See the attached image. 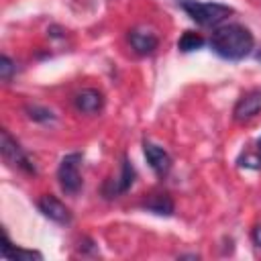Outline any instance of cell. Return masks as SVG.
<instances>
[{"label":"cell","instance_id":"cell-7","mask_svg":"<svg viewBox=\"0 0 261 261\" xmlns=\"http://www.w3.org/2000/svg\"><path fill=\"white\" fill-rule=\"evenodd\" d=\"M143 153L147 157V163L151 165V169L159 177H163V175L169 173V169H171V157H169V153L163 147L153 145V143H145L143 145Z\"/></svg>","mask_w":261,"mask_h":261},{"label":"cell","instance_id":"cell-8","mask_svg":"<svg viewBox=\"0 0 261 261\" xmlns=\"http://www.w3.org/2000/svg\"><path fill=\"white\" fill-rule=\"evenodd\" d=\"M128 43H130V47H133L139 55H149V53H153V51L157 49V45H159L157 37H155L153 33L145 31V29H133V31L128 33Z\"/></svg>","mask_w":261,"mask_h":261},{"label":"cell","instance_id":"cell-18","mask_svg":"<svg viewBox=\"0 0 261 261\" xmlns=\"http://www.w3.org/2000/svg\"><path fill=\"white\" fill-rule=\"evenodd\" d=\"M257 147H259V151H261V139H259V141H257Z\"/></svg>","mask_w":261,"mask_h":261},{"label":"cell","instance_id":"cell-9","mask_svg":"<svg viewBox=\"0 0 261 261\" xmlns=\"http://www.w3.org/2000/svg\"><path fill=\"white\" fill-rule=\"evenodd\" d=\"M75 106H77V110H82L86 114L100 112L104 106V96L94 88H86L75 94Z\"/></svg>","mask_w":261,"mask_h":261},{"label":"cell","instance_id":"cell-2","mask_svg":"<svg viewBox=\"0 0 261 261\" xmlns=\"http://www.w3.org/2000/svg\"><path fill=\"white\" fill-rule=\"evenodd\" d=\"M177 4L181 6V10L198 24L202 27H218L220 22H224L230 14L232 8L218 4V2H198V0H177Z\"/></svg>","mask_w":261,"mask_h":261},{"label":"cell","instance_id":"cell-16","mask_svg":"<svg viewBox=\"0 0 261 261\" xmlns=\"http://www.w3.org/2000/svg\"><path fill=\"white\" fill-rule=\"evenodd\" d=\"M241 161V165H245V167H253V169H261V157L259 155H245V157H241L239 159Z\"/></svg>","mask_w":261,"mask_h":261},{"label":"cell","instance_id":"cell-12","mask_svg":"<svg viewBox=\"0 0 261 261\" xmlns=\"http://www.w3.org/2000/svg\"><path fill=\"white\" fill-rule=\"evenodd\" d=\"M2 255H4V257H8V259H18V261L43 259V255H41V253H37V251H24V249H16V247H12L6 234L2 237Z\"/></svg>","mask_w":261,"mask_h":261},{"label":"cell","instance_id":"cell-1","mask_svg":"<svg viewBox=\"0 0 261 261\" xmlns=\"http://www.w3.org/2000/svg\"><path fill=\"white\" fill-rule=\"evenodd\" d=\"M210 47L218 57L228 61H239L253 51L255 37L243 24H224V27H216V31L212 33Z\"/></svg>","mask_w":261,"mask_h":261},{"label":"cell","instance_id":"cell-13","mask_svg":"<svg viewBox=\"0 0 261 261\" xmlns=\"http://www.w3.org/2000/svg\"><path fill=\"white\" fill-rule=\"evenodd\" d=\"M204 45V39H202V35L200 33H194V31H186L181 37H179V41H177V49L179 51H196V49H200Z\"/></svg>","mask_w":261,"mask_h":261},{"label":"cell","instance_id":"cell-10","mask_svg":"<svg viewBox=\"0 0 261 261\" xmlns=\"http://www.w3.org/2000/svg\"><path fill=\"white\" fill-rule=\"evenodd\" d=\"M135 181V167L128 163V159L122 161V167H120V175L118 179H112L108 186H106V194L108 196H118L122 192H126Z\"/></svg>","mask_w":261,"mask_h":261},{"label":"cell","instance_id":"cell-11","mask_svg":"<svg viewBox=\"0 0 261 261\" xmlns=\"http://www.w3.org/2000/svg\"><path fill=\"white\" fill-rule=\"evenodd\" d=\"M143 206H145L147 210L155 212V214H165V216H169V214L173 212V202H171V198H169L167 194H151V196L145 200Z\"/></svg>","mask_w":261,"mask_h":261},{"label":"cell","instance_id":"cell-14","mask_svg":"<svg viewBox=\"0 0 261 261\" xmlns=\"http://www.w3.org/2000/svg\"><path fill=\"white\" fill-rule=\"evenodd\" d=\"M27 114H29V118L39 120V122H49V120H53V112L47 110V108H41V106H27Z\"/></svg>","mask_w":261,"mask_h":261},{"label":"cell","instance_id":"cell-19","mask_svg":"<svg viewBox=\"0 0 261 261\" xmlns=\"http://www.w3.org/2000/svg\"><path fill=\"white\" fill-rule=\"evenodd\" d=\"M257 59H259V61H261V51H259V53H257Z\"/></svg>","mask_w":261,"mask_h":261},{"label":"cell","instance_id":"cell-4","mask_svg":"<svg viewBox=\"0 0 261 261\" xmlns=\"http://www.w3.org/2000/svg\"><path fill=\"white\" fill-rule=\"evenodd\" d=\"M0 151H2V157L8 165L12 167H18L27 173H35V165L33 161L29 159V155L22 151V147L10 137L8 130H2L0 133Z\"/></svg>","mask_w":261,"mask_h":261},{"label":"cell","instance_id":"cell-6","mask_svg":"<svg viewBox=\"0 0 261 261\" xmlns=\"http://www.w3.org/2000/svg\"><path fill=\"white\" fill-rule=\"evenodd\" d=\"M259 112H261V90H251L237 100L232 116L237 122H247L255 118Z\"/></svg>","mask_w":261,"mask_h":261},{"label":"cell","instance_id":"cell-3","mask_svg":"<svg viewBox=\"0 0 261 261\" xmlns=\"http://www.w3.org/2000/svg\"><path fill=\"white\" fill-rule=\"evenodd\" d=\"M80 163H82V155L80 153H69L59 163L57 179H59V186H61V190L65 194H77L82 190Z\"/></svg>","mask_w":261,"mask_h":261},{"label":"cell","instance_id":"cell-5","mask_svg":"<svg viewBox=\"0 0 261 261\" xmlns=\"http://www.w3.org/2000/svg\"><path fill=\"white\" fill-rule=\"evenodd\" d=\"M37 206H39V210L43 212V216H47L49 220H53V222H57V224H69V222H71V212H69V208H67L59 198H55V196H51V194L41 196L39 202H37Z\"/></svg>","mask_w":261,"mask_h":261},{"label":"cell","instance_id":"cell-17","mask_svg":"<svg viewBox=\"0 0 261 261\" xmlns=\"http://www.w3.org/2000/svg\"><path fill=\"white\" fill-rule=\"evenodd\" d=\"M251 239H253V243H255L257 247H261V224H257V226L251 230Z\"/></svg>","mask_w":261,"mask_h":261},{"label":"cell","instance_id":"cell-15","mask_svg":"<svg viewBox=\"0 0 261 261\" xmlns=\"http://www.w3.org/2000/svg\"><path fill=\"white\" fill-rule=\"evenodd\" d=\"M14 71H16L14 61H12L8 55H2V57H0V77H2L4 82H8V80L14 75Z\"/></svg>","mask_w":261,"mask_h":261}]
</instances>
